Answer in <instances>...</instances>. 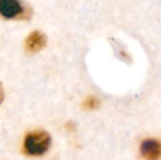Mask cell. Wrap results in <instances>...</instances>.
I'll list each match as a JSON object with an SVG mask.
<instances>
[{"mask_svg": "<svg viewBox=\"0 0 161 160\" xmlns=\"http://www.w3.org/2000/svg\"><path fill=\"white\" fill-rule=\"evenodd\" d=\"M50 144V135L43 130H37L26 135L24 141V150L29 156H42L48 151Z\"/></svg>", "mask_w": 161, "mask_h": 160, "instance_id": "cell-1", "label": "cell"}, {"mask_svg": "<svg viewBox=\"0 0 161 160\" xmlns=\"http://www.w3.org/2000/svg\"><path fill=\"white\" fill-rule=\"evenodd\" d=\"M47 43V38L40 30H34L25 40V50L29 55H34L42 50Z\"/></svg>", "mask_w": 161, "mask_h": 160, "instance_id": "cell-2", "label": "cell"}, {"mask_svg": "<svg viewBox=\"0 0 161 160\" xmlns=\"http://www.w3.org/2000/svg\"><path fill=\"white\" fill-rule=\"evenodd\" d=\"M25 12L20 0H0V14L6 19H14Z\"/></svg>", "mask_w": 161, "mask_h": 160, "instance_id": "cell-3", "label": "cell"}, {"mask_svg": "<svg viewBox=\"0 0 161 160\" xmlns=\"http://www.w3.org/2000/svg\"><path fill=\"white\" fill-rule=\"evenodd\" d=\"M141 154L146 160L161 158V142L158 140L148 139L141 144Z\"/></svg>", "mask_w": 161, "mask_h": 160, "instance_id": "cell-4", "label": "cell"}, {"mask_svg": "<svg viewBox=\"0 0 161 160\" xmlns=\"http://www.w3.org/2000/svg\"><path fill=\"white\" fill-rule=\"evenodd\" d=\"M99 106H100V101L95 96H89L83 102V108L85 109H89V110L96 109L99 108Z\"/></svg>", "mask_w": 161, "mask_h": 160, "instance_id": "cell-5", "label": "cell"}, {"mask_svg": "<svg viewBox=\"0 0 161 160\" xmlns=\"http://www.w3.org/2000/svg\"><path fill=\"white\" fill-rule=\"evenodd\" d=\"M3 100H4V89H3L2 84L0 83V105L3 102Z\"/></svg>", "mask_w": 161, "mask_h": 160, "instance_id": "cell-6", "label": "cell"}]
</instances>
